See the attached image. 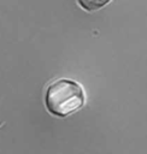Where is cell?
I'll use <instances>...</instances> for the list:
<instances>
[{
    "mask_svg": "<svg viewBox=\"0 0 147 154\" xmlns=\"http://www.w3.org/2000/svg\"><path fill=\"white\" fill-rule=\"evenodd\" d=\"M86 102L82 85L72 79L60 78L52 82L45 93V105L49 113L64 118L81 109Z\"/></svg>",
    "mask_w": 147,
    "mask_h": 154,
    "instance_id": "1",
    "label": "cell"
},
{
    "mask_svg": "<svg viewBox=\"0 0 147 154\" xmlns=\"http://www.w3.org/2000/svg\"><path fill=\"white\" fill-rule=\"evenodd\" d=\"M112 0H77L78 5L88 12H93V11H98L102 7H105L106 5H108Z\"/></svg>",
    "mask_w": 147,
    "mask_h": 154,
    "instance_id": "2",
    "label": "cell"
}]
</instances>
